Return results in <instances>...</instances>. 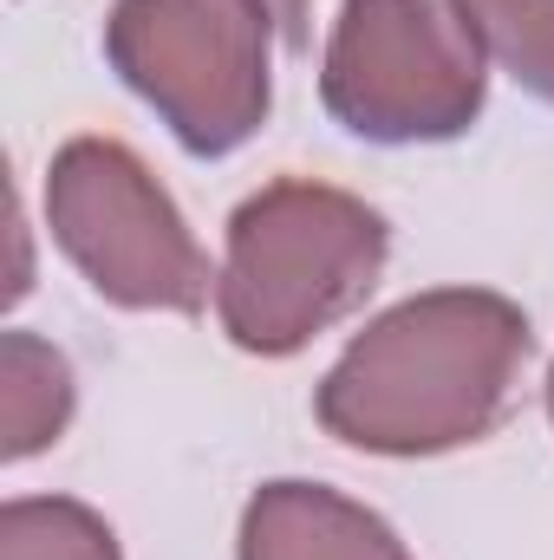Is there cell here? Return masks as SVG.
I'll list each match as a JSON object with an SVG mask.
<instances>
[{"label": "cell", "mask_w": 554, "mask_h": 560, "mask_svg": "<svg viewBox=\"0 0 554 560\" xmlns=\"http://www.w3.org/2000/svg\"><path fill=\"white\" fill-rule=\"evenodd\" d=\"M529 352L535 332L509 293L430 287L339 352L313 392V418L366 456H443L509 418Z\"/></svg>", "instance_id": "cell-1"}, {"label": "cell", "mask_w": 554, "mask_h": 560, "mask_svg": "<svg viewBox=\"0 0 554 560\" xmlns=\"http://www.w3.org/2000/svg\"><path fill=\"white\" fill-rule=\"evenodd\" d=\"M392 255V222L333 183L280 176L229 215L216 313L229 346L293 359L326 326L359 313Z\"/></svg>", "instance_id": "cell-2"}, {"label": "cell", "mask_w": 554, "mask_h": 560, "mask_svg": "<svg viewBox=\"0 0 554 560\" xmlns=\"http://www.w3.org/2000/svg\"><path fill=\"white\" fill-rule=\"evenodd\" d=\"M268 0H118L105 59L189 156H229L268 125Z\"/></svg>", "instance_id": "cell-3"}, {"label": "cell", "mask_w": 554, "mask_h": 560, "mask_svg": "<svg viewBox=\"0 0 554 560\" xmlns=\"http://www.w3.org/2000/svg\"><path fill=\"white\" fill-rule=\"evenodd\" d=\"M46 229L59 255L92 280L99 300L125 313H203L209 255L196 248L183 209L150 176L131 143L72 138L46 170Z\"/></svg>", "instance_id": "cell-4"}, {"label": "cell", "mask_w": 554, "mask_h": 560, "mask_svg": "<svg viewBox=\"0 0 554 560\" xmlns=\"http://www.w3.org/2000/svg\"><path fill=\"white\" fill-rule=\"evenodd\" d=\"M483 46L437 0H339L320 98L366 143H450L483 118Z\"/></svg>", "instance_id": "cell-5"}, {"label": "cell", "mask_w": 554, "mask_h": 560, "mask_svg": "<svg viewBox=\"0 0 554 560\" xmlns=\"http://www.w3.org/2000/svg\"><path fill=\"white\" fill-rule=\"evenodd\" d=\"M235 560H412L385 515L326 482H262L242 509Z\"/></svg>", "instance_id": "cell-6"}, {"label": "cell", "mask_w": 554, "mask_h": 560, "mask_svg": "<svg viewBox=\"0 0 554 560\" xmlns=\"http://www.w3.org/2000/svg\"><path fill=\"white\" fill-rule=\"evenodd\" d=\"M79 405L72 365L39 332H0V456L26 463L66 436Z\"/></svg>", "instance_id": "cell-7"}, {"label": "cell", "mask_w": 554, "mask_h": 560, "mask_svg": "<svg viewBox=\"0 0 554 560\" xmlns=\"http://www.w3.org/2000/svg\"><path fill=\"white\" fill-rule=\"evenodd\" d=\"M463 33L522 92L554 105V0H450Z\"/></svg>", "instance_id": "cell-8"}, {"label": "cell", "mask_w": 554, "mask_h": 560, "mask_svg": "<svg viewBox=\"0 0 554 560\" xmlns=\"http://www.w3.org/2000/svg\"><path fill=\"white\" fill-rule=\"evenodd\" d=\"M0 560H125L99 509L66 495H13L0 509Z\"/></svg>", "instance_id": "cell-9"}, {"label": "cell", "mask_w": 554, "mask_h": 560, "mask_svg": "<svg viewBox=\"0 0 554 560\" xmlns=\"http://www.w3.org/2000/svg\"><path fill=\"white\" fill-rule=\"evenodd\" d=\"M268 13H275L280 39L300 52V46H307V0H268Z\"/></svg>", "instance_id": "cell-10"}, {"label": "cell", "mask_w": 554, "mask_h": 560, "mask_svg": "<svg viewBox=\"0 0 554 560\" xmlns=\"http://www.w3.org/2000/svg\"><path fill=\"white\" fill-rule=\"evenodd\" d=\"M549 418H554V365H549Z\"/></svg>", "instance_id": "cell-11"}]
</instances>
